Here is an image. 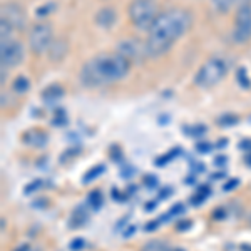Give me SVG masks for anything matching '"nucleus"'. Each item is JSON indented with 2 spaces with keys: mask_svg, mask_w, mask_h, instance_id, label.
<instances>
[{
  "mask_svg": "<svg viewBox=\"0 0 251 251\" xmlns=\"http://www.w3.org/2000/svg\"><path fill=\"white\" fill-rule=\"evenodd\" d=\"M213 5H214V9H216L218 12L226 14V12H229L233 9L234 0H213Z\"/></svg>",
  "mask_w": 251,
  "mask_h": 251,
  "instance_id": "nucleus-18",
  "label": "nucleus"
},
{
  "mask_svg": "<svg viewBox=\"0 0 251 251\" xmlns=\"http://www.w3.org/2000/svg\"><path fill=\"white\" fill-rule=\"evenodd\" d=\"M87 203L92 209H99L100 206H102V193L94 189V191L87 196Z\"/></svg>",
  "mask_w": 251,
  "mask_h": 251,
  "instance_id": "nucleus-16",
  "label": "nucleus"
},
{
  "mask_svg": "<svg viewBox=\"0 0 251 251\" xmlns=\"http://www.w3.org/2000/svg\"><path fill=\"white\" fill-rule=\"evenodd\" d=\"M84 246H86V241H84L82 238H77V240H74L71 243V250L72 251H79V250H82Z\"/></svg>",
  "mask_w": 251,
  "mask_h": 251,
  "instance_id": "nucleus-25",
  "label": "nucleus"
},
{
  "mask_svg": "<svg viewBox=\"0 0 251 251\" xmlns=\"http://www.w3.org/2000/svg\"><path fill=\"white\" fill-rule=\"evenodd\" d=\"M131 62L119 52H104L89 59L80 69V82L84 87H100L117 82L127 75Z\"/></svg>",
  "mask_w": 251,
  "mask_h": 251,
  "instance_id": "nucleus-2",
  "label": "nucleus"
},
{
  "mask_svg": "<svg viewBox=\"0 0 251 251\" xmlns=\"http://www.w3.org/2000/svg\"><path fill=\"white\" fill-rule=\"evenodd\" d=\"M236 79H238V84L243 87V89H250L251 87V80L248 77V74H246V71L243 67L238 69L236 72Z\"/></svg>",
  "mask_w": 251,
  "mask_h": 251,
  "instance_id": "nucleus-20",
  "label": "nucleus"
},
{
  "mask_svg": "<svg viewBox=\"0 0 251 251\" xmlns=\"http://www.w3.org/2000/svg\"><path fill=\"white\" fill-rule=\"evenodd\" d=\"M52 27L47 22L35 24L29 32V47L35 54H44L52 46Z\"/></svg>",
  "mask_w": 251,
  "mask_h": 251,
  "instance_id": "nucleus-6",
  "label": "nucleus"
},
{
  "mask_svg": "<svg viewBox=\"0 0 251 251\" xmlns=\"http://www.w3.org/2000/svg\"><path fill=\"white\" fill-rule=\"evenodd\" d=\"M104 166L102 164H97V166H94V168L91 169L89 173H86V176H84V183H91V181H94L97 176H100V174L104 173Z\"/></svg>",
  "mask_w": 251,
  "mask_h": 251,
  "instance_id": "nucleus-19",
  "label": "nucleus"
},
{
  "mask_svg": "<svg viewBox=\"0 0 251 251\" xmlns=\"http://www.w3.org/2000/svg\"><path fill=\"white\" fill-rule=\"evenodd\" d=\"M129 19L132 25L139 30H149L157 19V2L156 0H132L129 3Z\"/></svg>",
  "mask_w": 251,
  "mask_h": 251,
  "instance_id": "nucleus-3",
  "label": "nucleus"
},
{
  "mask_svg": "<svg viewBox=\"0 0 251 251\" xmlns=\"http://www.w3.org/2000/svg\"><path fill=\"white\" fill-rule=\"evenodd\" d=\"M116 19V10L111 9V7H104V9H100L96 14V24L99 27H104V29H109L111 25H114Z\"/></svg>",
  "mask_w": 251,
  "mask_h": 251,
  "instance_id": "nucleus-10",
  "label": "nucleus"
},
{
  "mask_svg": "<svg viewBox=\"0 0 251 251\" xmlns=\"http://www.w3.org/2000/svg\"><path fill=\"white\" fill-rule=\"evenodd\" d=\"M59 123H66V112L64 111H57V117L54 119V124L57 126Z\"/></svg>",
  "mask_w": 251,
  "mask_h": 251,
  "instance_id": "nucleus-26",
  "label": "nucleus"
},
{
  "mask_svg": "<svg viewBox=\"0 0 251 251\" xmlns=\"http://www.w3.org/2000/svg\"><path fill=\"white\" fill-rule=\"evenodd\" d=\"M2 20H5L7 24L12 27V29L22 30L27 24V15L25 10L15 2H9L2 5Z\"/></svg>",
  "mask_w": 251,
  "mask_h": 251,
  "instance_id": "nucleus-9",
  "label": "nucleus"
},
{
  "mask_svg": "<svg viewBox=\"0 0 251 251\" xmlns=\"http://www.w3.org/2000/svg\"><path fill=\"white\" fill-rule=\"evenodd\" d=\"M52 10H54V3H44V5L37 10V15H39L40 19H44L46 15L50 14Z\"/></svg>",
  "mask_w": 251,
  "mask_h": 251,
  "instance_id": "nucleus-24",
  "label": "nucleus"
},
{
  "mask_svg": "<svg viewBox=\"0 0 251 251\" xmlns=\"http://www.w3.org/2000/svg\"><path fill=\"white\" fill-rule=\"evenodd\" d=\"M250 226H251V218H250Z\"/></svg>",
  "mask_w": 251,
  "mask_h": 251,
  "instance_id": "nucleus-32",
  "label": "nucleus"
},
{
  "mask_svg": "<svg viewBox=\"0 0 251 251\" xmlns=\"http://www.w3.org/2000/svg\"><path fill=\"white\" fill-rule=\"evenodd\" d=\"M198 149H200V151H208L209 144H198Z\"/></svg>",
  "mask_w": 251,
  "mask_h": 251,
  "instance_id": "nucleus-29",
  "label": "nucleus"
},
{
  "mask_svg": "<svg viewBox=\"0 0 251 251\" xmlns=\"http://www.w3.org/2000/svg\"><path fill=\"white\" fill-rule=\"evenodd\" d=\"M143 251H171V248H169V245H166L164 241L156 240V241L146 243V246H144Z\"/></svg>",
  "mask_w": 251,
  "mask_h": 251,
  "instance_id": "nucleus-17",
  "label": "nucleus"
},
{
  "mask_svg": "<svg viewBox=\"0 0 251 251\" xmlns=\"http://www.w3.org/2000/svg\"><path fill=\"white\" fill-rule=\"evenodd\" d=\"M233 39L240 44L251 40V0H240L238 3Z\"/></svg>",
  "mask_w": 251,
  "mask_h": 251,
  "instance_id": "nucleus-5",
  "label": "nucleus"
},
{
  "mask_svg": "<svg viewBox=\"0 0 251 251\" xmlns=\"http://www.w3.org/2000/svg\"><path fill=\"white\" fill-rule=\"evenodd\" d=\"M15 251H29V246H27V245H22L20 248H17Z\"/></svg>",
  "mask_w": 251,
  "mask_h": 251,
  "instance_id": "nucleus-30",
  "label": "nucleus"
},
{
  "mask_svg": "<svg viewBox=\"0 0 251 251\" xmlns=\"http://www.w3.org/2000/svg\"><path fill=\"white\" fill-rule=\"evenodd\" d=\"M64 97V89L59 84H50L47 89L42 91V99L46 104H57Z\"/></svg>",
  "mask_w": 251,
  "mask_h": 251,
  "instance_id": "nucleus-11",
  "label": "nucleus"
},
{
  "mask_svg": "<svg viewBox=\"0 0 251 251\" xmlns=\"http://www.w3.org/2000/svg\"><path fill=\"white\" fill-rule=\"evenodd\" d=\"M226 72H228L226 60L221 57H213L206 60L203 66L200 67V71L196 72V77H194V84L203 89L214 87L218 82H221L225 79Z\"/></svg>",
  "mask_w": 251,
  "mask_h": 251,
  "instance_id": "nucleus-4",
  "label": "nucleus"
},
{
  "mask_svg": "<svg viewBox=\"0 0 251 251\" xmlns=\"http://www.w3.org/2000/svg\"><path fill=\"white\" fill-rule=\"evenodd\" d=\"M0 30H2V34H0V39H2V42H5V40H10V32L14 30L9 24L5 22V20H0Z\"/></svg>",
  "mask_w": 251,
  "mask_h": 251,
  "instance_id": "nucleus-21",
  "label": "nucleus"
},
{
  "mask_svg": "<svg viewBox=\"0 0 251 251\" xmlns=\"http://www.w3.org/2000/svg\"><path fill=\"white\" fill-rule=\"evenodd\" d=\"M12 87H14V91L17 92V94H25L30 89V80L27 77H24V75H19V77L14 80V86Z\"/></svg>",
  "mask_w": 251,
  "mask_h": 251,
  "instance_id": "nucleus-14",
  "label": "nucleus"
},
{
  "mask_svg": "<svg viewBox=\"0 0 251 251\" xmlns=\"http://www.w3.org/2000/svg\"><path fill=\"white\" fill-rule=\"evenodd\" d=\"M238 186V179H233L231 183H228V184H225V189L228 191V189H231V188H236Z\"/></svg>",
  "mask_w": 251,
  "mask_h": 251,
  "instance_id": "nucleus-28",
  "label": "nucleus"
},
{
  "mask_svg": "<svg viewBox=\"0 0 251 251\" xmlns=\"http://www.w3.org/2000/svg\"><path fill=\"white\" fill-rule=\"evenodd\" d=\"M117 52L124 55L129 62H143L146 57H149L148 47L137 39H127L117 44Z\"/></svg>",
  "mask_w": 251,
  "mask_h": 251,
  "instance_id": "nucleus-7",
  "label": "nucleus"
},
{
  "mask_svg": "<svg viewBox=\"0 0 251 251\" xmlns=\"http://www.w3.org/2000/svg\"><path fill=\"white\" fill-rule=\"evenodd\" d=\"M245 159H246V163H248V164L251 166V151H248V154H246Z\"/></svg>",
  "mask_w": 251,
  "mask_h": 251,
  "instance_id": "nucleus-31",
  "label": "nucleus"
},
{
  "mask_svg": "<svg viewBox=\"0 0 251 251\" xmlns=\"http://www.w3.org/2000/svg\"><path fill=\"white\" fill-rule=\"evenodd\" d=\"M86 221H87V213L84 211V208H80V206H79V208L72 213V223H71V225L75 226V228H79V226H82Z\"/></svg>",
  "mask_w": 251,
  "mask_h": 251,
  "instance_id": "nucleus-15",
  "label": "nucleus"
},
{
  "mask_svg": "<svg viewBox=\"0 0 251 251\" xmlns=\"http://www.w3.org/2000/svg\"><path fill=\"white\" fill-rule=\"evenodd\" d=\"M49 54H50L52 60H62L64 55L67 54V44L64 40H57V42H52L50 49H49Z\"/></svg>",
  "mask_w": 251,
  "mask_h": 251,
  "instance_id": "nucleus-12",
  "label": "nucleus"
},
{
  "mask_svg": "<svg viewBox=\"0 0 251 251\" xmlns=\"http://www.w3.org/2000/svg\"><path fill=\"white\" fill-rule=\"evenodd\" d=\"M236 123H238V117L233 116V114H226V116L220 117V124L225 126V127H229V126H233Z\"/></svg>",
  "mask_w": 251,
  "mask_h": 251,
  "instance_id": "nucleus-23",
  "label": "nucleus"
},
{
  "mask_svg": "<svg viewBox=\"0 0 251 251\" xmlns=\"http://www.w3.org/2000/svg\"><path fill=\"white\" fill-rule=\"evenodd\" d=\"M209 196V189H206V188H201L200 191H198L196 196H193V203L194 204H200V203H203V201L206 200V198Z\"/></svg>",
  "mask_w": 251,
  "mask_h": 251,
  "instance_id": "nucleus-22",
  "label": "nucleus"
},
{
  "mask_svg": "<svg viewBox=\"0 0 251 251\" xmlns=\"http://www.w3.org/2000/svg\"><path fill=\"white\" fill-rule=\"evenodd\" d=\"M0 59L2 67H15L24 59V46L19 40H5L0 46Z\"/></svg>",
  "mask_w": 251,
  "mask_h": 251,
  "instance_id": "nucleus-8",
  "label": "nucleus"
},
{
  "mask_svg": "<svg viewBox=\"0 0 251 251\" xmlns=\"http://www.w3.org/2000/svg\"><path fill=\"white\" fill-rule=\"evenodd\" d=\"M24 137H32V139H27L25 143L27 144H32V146H44L47 143V136L44 134L42 131H39V129H35V131H30L27 132Z\"/></svg>",
  "mask_w": 251,
  "mask_h": 251,
  "instance_id": "nucleus-13",
  "label": "nucleus"
},
{
  "mask_svg": "<svg viewBox=\"0 0 251 251\" xmlns=\"http://www.w3.org/2000/svg\"><path fill=\"white\" fill-rule=\"evenodd\" d=\"M193 24V15L186 9H169L161 12L149 29L146 47L149 57L166 54L176 40H179Z\"/></svg>",
  "mask_w": 251,
  "mask_h": 251,
  "instance_id": "nucleus-1",
  "label": "nucleus"
},
{
  "mask_svg": "<svg viewBox=\"0 0 251 251\" xmlns=\"http://www.w3.org/2000/svg\"><path fill=\"white\" fill-rule=\"evenodd\" d=\"M183 211H184L183 204H174V208L171 209V213H169V214H181Z\"/></svg>",
  "mask_w": 251,
  "mask_h": 251,
  "instance_id": "nucleus-27",
  "label": "nucleus"
}]
</instances>
